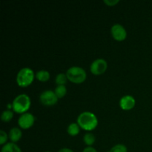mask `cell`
I'll return each mask as SVG.
<instances>
[{"label": "cell", "instance_id": "obj_1", "mask_svg": "<svg viewBox=\"0 0 152 152\" xmlns=\"http://www.w3.org/2000/svg\"><path fill=\"white\" fill-rule=\"evenodd\" d=\"M77 124L86 131H92L98 125L97 117L90 111H84L77 117Z\"/></svg>", "mask_w": 152, "mask_h": 152}, {"label": "cell", "instance_id": "obj_2", "mask_svg": "<svg viewBox=\"0 0 152 152\" xmlns=\"http://www.w3.org/2000/svg\"><path fill=\"white\" fill-rule=\"evenodd\" d=\"M31 99L29 96L25 94L18 95L13 99V110L18 114H25L31 107Z\"/></svg>", "mask_w": 152, "mask_h": 152}, {"label": "cell", "instance_id": "obj_3", "mask_svg": "<svg viewBox=\"0 0 152 152\" xmlns=\"http://www.w3.org/2000/svg\"><path fill=\"white\" fill-rule=\"evenodd\" d=\"M34 77L35 74L31 68H23L18 72L16 75V83L20 87H27L33 83Z\"/></svg>", "mask_w": 152, "mask_h": 152}, {"label": "cell", "instance_id": "obj_4", "mask_svg": "<svg viewBox=\"0 0 152 152\" xmlns=\"http://www.w3.org/2000/svg\"><path fill=\"white\" fill-rule=\"evenodd\" d=\"M67 78L72 83L80 84L86 80L87 74L86 71L81 67L73 66L68 68L66 72Z\"/></svg>", "mask_w": 152, "mask_h": 152}, {"label": "cell", "instance_id": "obj_5", "mask_svg": "<svg viewBox=\"0 0 152 152\" xmlns=\"http://www.w3.org/2000/svg\"><path fill=\"white\" fill-rule=\"evenodd\" d=\"M59 98L56 96L54 91L51 90H46L42 92L39 95V101L45 106H51L57 102Z\"/></svg>", "mask_w": 152, "mask_h": 152}, {"label": "cell", "instance_id": "obj_6", "mask_svg": "<svg viewBox=\"0 0 152 152\" xmlns=\"http://www.w3.org/2000/svg\"><path fill=\"white\" fill-rule=\"evenodd\" d=\"M108 68V63L104 59H96L94 61L90 66L91 73L95 75L103 74Z\"/></svg>", "mask_w": 152, "mask_h": 152}, {"label": "cell", "instance_id": "obj_7", "mask_svg": "<svg viewBox=\"0 0 152 152\" xmlns=\"http://www.w3.org/2000/svg\"><path fill=\"white\" fill-rule=\"evenodd\" d=\"M113 38L117 41H123L127 37V32L124 27L120 24H115L111 28Z\"/></svg>", "mask_w": 152, "mask_h": 152}, {"label": "cell", "instance_id": "obj_8", "mask_svg": "<svg viewBox=\"0 0 152 152\" xmlns=\"http://www.w3.org/2000/svg\"><path fill=\"white\" fill-rule=\"evenodd\" d=\"M35 122V117L31 113H25L19 117L18 124L22 129H28L32 127Z\"/></svg>", "mask_w": 152, "mask_h": 152}, {"label": "cell", "instance_id": "obj_9", "mask_svg": "<svg viewBox=\"0 0 152 152\" xmlns=\"http://www.w3.org/2000/svg\"><path fill=\"white\" fill-rule=\"evenodd\" d=\"M135 99L131 95H126L123 96L120 100V106L122 109L129 111V110L132 109L134 107Z\"/></svg>", "mask_w": 152, "mask_h": 152}, {"label": "cell", "instance_id": "obj_10", "mask_svg": "<svg viewBox=\"0 0 152 152\" xmlns=\"http://www.w3.org/2000/svg\"><path fill=\"white\" fill-rule=\"evenodd\" d=\"M22 131L18 128H13L9 132V138L12 142H18L22 138Z\"/></svg>", "mask_w": 152, "mask_h": 152}, {"label": "cell", "instance_id": "obj_11", "mask_svg": "<svg viewBox=\"0 0 152 152\" xmlns=\"http://www.w3.org/2000/svg\"><path fill=\"white\" fill-rule=\"evenodd\" d=\"M1 152H22V150L14 142H7L3 145Z\"/></svg>", "mask_w": 152, "mask_h": 152}, {"label": "cell", "instance_id": "obj_12", "mask_svg": "<svg viewBox=\"0 0 152 152\" xmlns=\"http://www.w3.org/2000/svg\"><path fill=\"white\" fill-rule=\"evenodd\" d=\"M36 78L41 82H46L50 79V74L45 70H40L36 73Z\"/></svg>", "mask_w": 152, "mask_h": 152}, {"label": "cell", "instance_id": "obj_13", "mask_svg": "<svg viewBox=\"0 0 152 152\" xmlns=\"http://www.w3.org/2000/svg\"><path fill=\"white\" fill-rule=\"evenodd\" d=\"M80 126H79L77 123H71V124L68 126V129H67L68 134L71 135V136L72 137L77 135L79 133H80Z\"/></svg>", "mask_w": 152, "mask_h": 152}, {"label": "cell", "instance_id": "obj_14", "mask_svg": "<svg viewBox=\"0 0 152 152\" xmlns=\"http://www.w3.org/2000/svg\"><path fill=\"white\" fill-rule=\"evenodd\" d=\"M55 94L58 98H62L67 93V88L65 86H57L54 90Z\"/></svg>", "mask_w": 152, "mask_h": 152}, {"label": "cell", "instance_id": "obj_15", "mask_svg": "<svg viewBox=\"0 0 152 152\" xmlns=\"http://www.w3.org/2000/svg\"><path fill=\"white\" fill-rule=\"evenodd\" d=\"M83 140H84L85 143L88 145V146L93 145L95 142V136L92 133H86L84 135L83 137Z\"/></svg>", "mask_w": 152, "mask_h": 152}, {"label": "cell", "instance_id": "obj_16", "mask_svg": "<svg viewBox=\"0 0 152 152\" xmlns=\"http://www.w3.org/2000/svg\"><path fill=\"white\" fill-rule=\"evenodd\" d=\"M67 80H68V78H67L66 74H63V73H60V74L56 75L55 82H56V83L58 86H65V84L67 82Z\"/></svg>", "mask_w": 152, "mask_h": 152}, {"label": "cell", "instance_id": "obj_17", "mask_svg": "<svg viewBox=\"0 0 152 152\" xmlns=\"http://www.w3.org/2000/svg\"><path fill=\"white\" fill-rule=\"evenodd\" d=\"M13 117V113L10 110H5L1 113V120L3 122H9L12 120Z\"/></svg>", "mask_w": 152, "mask_h": 152}, {"label": "cell", "instance_id": "obj_18", "mask_svg": "<svg viewBox=\"0 0 152 152\" xmlns=\"http://www.w3.org/2000/svg\"><path fill=\"white\" fill-rule=\"evenodd\" d=\"M127 147L123 144H117L111 148L108 152H127Z\"/></svg>", "mask_w": 152, "mask_h": 152}, {"label": "cell", "instance_id": "obj_19", "mask_svg": "<svg viewBox=\"0 0 152 152\" xmlns=\"http://www.w3.org/2000/svg\"><path fill=\"white\" fill-rule=\"evenodd\" d=\"M7 140V134L3 130L0 131V144L1 145H4L6 144V141Z\"/></svg>", "mask_w": 152, "mask_h": 152}, {"label": "cell", "instance_id": "obj_20", "mask_svg": "<svg viewBox=\"0 0 152 152\" xmlns=\"http://www.w3.org/2000/svg\"><path fill=\"white\" fill-rule=\"evenodd\" d=\"M105 4L108 6H114L119 2L118 0H104Z\"/></svg>", "mask_w": 152, "mask_h": 152}, {"label": "cell", "instance_id": "obj_21", "mask_svg": "<svg viewBox=\"0 0 152 152\" xmlns=\"http://www.w3.org/2000/svg\"><path fill=\"white\" fill-rule=\"evenodd\" d=\"M83 152H97L96 149L94 148L91 146H88V147H86V148H84Z\"/></svg>", "mask_w": 152, "mask_h": 152}, {"label": "cell", "instance_id": "obj_22", "mask_svg": "<svg viewBox=\"0 0 152 152\" xmlns=\"http://www.w3.org/2000/svg\"><path fill=\"white\" fill-rule=\"evenodd\" d=\"M58 152H74L71 149L68 148H61Z\"/></svg>", "mask_w": 152, "mask_h": 152}, {"label": "cell", "instance_id": "obj_23", "mask_svg": "<svg viewBox=\"0 0 152 152\" xmlns=\"http://www.w3.org/2000/svg\"><path fill=\"white\" fill-rule=\"evenodd\" d=\"M45 152H50V151H45Z\"/></svg>", "mask_w": 152, "mask_h": 152}]
</instances>
